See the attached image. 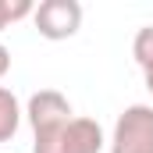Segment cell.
<instances>
[{"label": "cell", "mask_w": 153, "mask_h": 153, "mask_svg": "<svg viewBox=\"0 0 153 153\" xmlns=\"http://www.w3.org/2000/svg\"><path fill=\"white\" fill-rule=\"evenodd\" d=\"M103 150V128L93 117H71L57 125L53 132H43L32 143V153H100Z\"/></svg>", "instance_id": "6da1fadb"}, {"label": "cell", "mask_w": 153, "mask_h": 153, "mask_svg": "<svg viewBox=\"0 0 153 153\" xmlns=\"http://www.w3.org/2000/svg\"><path fill=\"white\" fill-rule=\"evenodd\" d=\"M111 153H153V107L132 103L114 121Z\"/></svg>", "instance_id": "7a4b0ae2"}, {"label": "cell", "mask_w": 153, "mask_h": 153, "mask_svg": "<svg viewBox=\"0 0 153 153\" xmlns=\"http://www.w3.org/2000/svg\"><path fill=\"white\" fill-rule=\"evenodd\" d=\"M36 32L43 39H71L82 29V4L78 0H43L32 11Z\"/></svg>", "instance_id": "3957f363"}, {"label": "cell", "mask_w": 153, "mask_h": 153, "mask_svg": "<svg viewBox=\"0 0 153 153\" xmlns=\"http://www.w3.org/2000/svg\"><path fill=\"white\" fill-rule=\"evenodd\" d=\"M25 117H29L32 132H36V135H43V132H53L57 125L71 121V117H75V111H71V103H68V96H64V93H57V89H39V93H32V96H29Z\"/></svg>", "instance_id": "277c9868"}, {"label": "cell", "mask_w": 153, "mask_h": 153, "mask_svg": "<svg viewBox=\"0 0 153 153\" xmlns=\"http://www.w3.org/2000/svg\"><path fill=\"white\" fill-rule=\"evenodd\" d=\"M18 125H22V103L11 89L0 85V143H7L18 132Z\"/></svg>", "instance_id": "5b68a950"}, {"label": "cell", "mask_w": 153, "mask_h": 153, "mask_svg": "<svg viewBox=\"0 0 153 153\" xmlns=\"http://www.w3.org/2000/svg\"><path fill=\"white\" fill-rule=\"evenodd\" d=\"M132 57H135V64L143 71L153 68V25H143L135 32V39H132Z\"/></svg>", "instance_id": "8992f818"}, {"label": "cell", "mask_w": 153, "mask_h": 153, "mask_svg": "<svg viewBox=\"0 0 153 153\" xmlns=\"http://www.w3.org/2000/svg\"><path fill=\"white\" fill-rule=\"evenodd\" d=\"M36 7L29 4V0H0V32L11 25V22H18V18H29Z\"/></svg>", "instance_id": "52a82bcc"}, {"label": "cell", "mask_w": 153, "mask_h": 153, "mask_svg": "<svg viewBox=\"0 0 153 153\" xmlns=\"http://www.w3.org/2000/svg\"><path fill=\"white\" fill-rule=\"evenodd\" d=\"M7 71H11V50H7V46L0 43V78L7 75Z\"/></svg>", "instance_id": "ba28073f"}, {"label": "cell", "mask_w": 153, "mask_h": 153, "mask_svg": "<svg viewBox=\"0 0 153 153\" xmlns=\"http://www.w3.org/2000/svg\"><path fill=\"white\" fill-rule=\"evenodd\" d=\"M146 89H150V96H153V68L146 71Z\"/></svg>", "instance_id": "9c48e42d"}]
</instances>
